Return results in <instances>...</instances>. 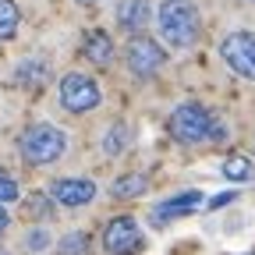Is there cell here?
Instances as JSON below:
<instances>
[{
  "mask_svg": "<svg viewBox=\"0 0 255 255\" xmlns=\"http://www.w3.org/2000/svg\"><path fill=\"white\" fill-rule=\"evenodd\" d=\"M60 255H85V234H68L60 241Z\"/></svg>",
  "mask_w": 255,
  "mask_h": 255,
  "instance_id": "17",
  "label": "cell"
},
{
  "mask_svg": "<svg viewBox=\"0 0 255 255\" xmlns=\"http://www.w3.org/2000/svg\"><path fill=\"white\" fill-rule=\"evenodd\" d=\"M0 255H4V252H0Z\"/></svg>",
  "mask_w": 255,
  "mask_h": 255,
  "instance_id": "24",
  "label": "cell"
},
{
  "mask_svg": "<svg viewBox=\"0 0 255 255\" xmlns=\"http://www.w3.org/2000/svg\"><path fill=\"white\" fill-rule=\"evenodd\" d=\"M103 248L110 255H135L142 248V227L135 216H114L103 231Z\"/></svg>",
  "mask_w": 255,
  "mask_h": 255,
  "instance_id": "7",
  "label": "cell"
},
{
  "mask_svg": "<svg viewBox=\"0 0 255 255\" xmlns=\"http://www.w3.org/2000/svg\"><path fill=\"white\" fill-rule=\"evenodd\" d=\"M68 149V135L53 124H32L28 131L18 138V152L36 167H46V163H57Z\"/></svg>",
  "mask_w": 255,
  "mask_h": 255,
  "instance_id": "3",
  "label": "cell"
},
{
  "mask_svg": "<svg viewBox=\"0 0 255 255\" xmlns=\"http://www.w3.org/2000/svg\"><path fill=\"white\" fill-rule=\"evenodd\" d=\"M124 145H128V128H124V124H114L110 135L103 138V152H107V156H117Z\"/></svg>",
  "mask_w": 255,
  "mask_h": 255,
  "instance_id": "15",
  "label": "cell"
},
{
  "mask_svg": "<svg viewBox=\"0 0 255 255\" xmlns=\"http://www.w3.org/2000/svg\"><path fill=\"white\" fill-rule=\"evenodd\" d=\"M170 135L184 145H199V142H220V138H227V128H223L202 103H181L174 114H170Z\"/></svg>",
  "mask_w": 255,
  "mask_h": 255,
  "instance_id": "1",
  "label": "cell"
},
{
  "mask_svg": "<svg viewBox=\"0 0 255 255\" xmlns=\"http://www.w3.org/2000/svg\"><path fill=\"white\" fill-rule=\"evenodd\" d=\"M82 53H85V60H92V64L103 68V64H110V57H114V39L103 28H92L85 36V43H82Z\"/></svg>",
  "mask_w": 255,
  "mask_h": 255,
  "instance_id": "11",
  "label": "cell"
},
{
  "mask_svg": "<svg viewBox=\"0 0 255 255\" xmlns=\"http://www.w3.org/2000/svg\"><path fill=\"white\" fill-rule=\"evenodd\" d=\"M28 245H32V248H36V252H39V248L46 245V234H32V238H28Z\"/></svg>",
  "mask_w": 255,
  "mask_h": 255,
  "instance_id": "21",
  "label": "cell"
},
{
  "mask_svg": "<svg viewBox=\"0 0 255 255\" xmlns=\"http://www.w3.org/2000/svg\"><path fill=\"white\" fill-rule=\"evenodd\" d=\"M156 18H159V32H163V39L170 46H177V50L195 46L199 28H202V18H199L195 0H163Z\"/></svg>",
  "mask_w": 255,
  "mask_h": 255,
  "instance_id": "2",
  "label": "cell"
},
{
  "mask_svg": "<svg viewBox=\"0 0 255 255\" xmlns=\"http://www.w3.org/2000/svg\"><path fill=\"white\" fill-rule=\"evenodd\" d=\"M18 7H14V0H0V39H11L14 32H18Z\"/></svg>",
  "mask_w": 255,
  "mask_h": 255,
  "instance_id": "14",
  "label": "cell"
},
{
  "mask_svg": "<svg viewBox=\"0 0 255 255\" xmlns=\"http://www.w3.org/2000/svg\"><path fill=\"white\" fill-rule=\"evenodd\" d=\"M223 177L238 181V184L255 181V163H252L248 156H227V159H223Z\"/></svg>",
  "mask_w": 255,
  "mask_h": 255,
  "instance_id": "12",
  "label": "cell"
},
{
  "mask_svg": "<svg viewBox=\"0 0 255 255\" xmlns=\"http://www.w3.org/2000/svg\"><path fill=\"white\" fill-rule=\"evenodd\" d=\"M43 75H46L43 64H39V60H28V64H21V68H18V75H14V78H18L21 85H39V82H43Z\"/></svg>",
  "mask_w": 255,
  "mask_h": 255,
  "instance_id": "16",
  "label": "cell"
},
{
  "mask_svg": "<svg viewBox=\"0 0 255 255\" xmlns=\"http://www.w3.org/2000/svg\"><path fill=\"white\" fill-rule=\"evenodd\" d=\"M78 4H100V0H78Z\"/></svg>",
  "mask_w": 255,
  "mask_h": 255,
  "instance_id": "23",
  "label": "cell"
},
{
  "mask_svg": "<svg viewBox=\"0 0 255 255\" xmlns=\"http://www.w3.org/2000/svg\"><path fill=\"white\" fill-rule=\"evenodd\" d=\"M124 60H128V68H131V75L149 78V75H156L159 68H163L167 53H163V46H159L156 39H149V36H135L131 43L124 46Z\"/></svg>",
  "mask_w": 255,
  "mask_h": 255,
  "instance_id": "6",
  "label": "cell"
},
{
  "mask_svg": "<svg viewBox=\"0 0 255 255\" xmlns=\"http://www.w3.org/2000/svg\"><path fill=\"white\" fill-rule=\"evenodd\" d=\"M149 188V181H145V174H124V177H117L114 181V195L117 199H135V195H142V191Z\"/></svg>",
  "mask_w": 255,
  "mask_h": 255,
  "instance_id": "13",
  "label": "cell"
},
{
  "mask_svg": "<svg viewBox=\"0 0 255 255\" xmlns=\"http://www.w3.org/2000/svg\"><path fill=\"white\" fill-rule=\"evenodd\" d=\"M248 4H252V0H248Z\"/></svg>",
  "mask_w": 255,
  "mask_h": 255,
  "instance_id": "25",
  "label": "cell"
},
{
  "mask_svg": "<svg viewBox=\"0 0 255 255\" xmlns=\"http://www.w3.org/2000/svg\"><path fill=\"white\" fill-rule=\"evenodd\" d=\"M28 209L36 213V216H46V213H50V199H46V195H32V199H28Z\"/></svg>",
  "mask_w": 255,
  "mask_h": 255,
  "instance_id": "19",
  "label": "cell"
},
{
  "mask_svg": "<svg viewBox=\"0 0 255 255\" xmlns=\"http://www.w3.org/2000/svg\"><path fill=\"white\" fill-rule=\"evenodd\" d=\"M202 191H181V195H174V199H167V202H159L156 209H152V223H170V220H177V216H188V213H195V209H202Z\"/></svg>",
  "mask_w": 255,
  "mask_h": 255,
  "instance_id": "9",
  "label": "cell"
},
{
  "mask_svg": "<svg viewBox=\"0 0 255 255\" xmlns=\"http://www.w3.org/2000/svg\"><path fill=\"white\" fill-rule=\"evenodd\" d=\"M227 202H234V191H227V195H216V199H209L206 206H209V209H220V206H227Z\"/></svg>",
  "mask_w": 255,
  "mask_h": 255,
  "instance_id": "20",
  "label": "cell"
},
{
  "mask_svg": "<svg viewBox=\"0 0 255 255\" xmlns=\"http://www.w3.org/2000/svg\"><path fill=\"white\" fill-rule=\"evenodd\" d=\"M18 181L14 177H7V174H0V206H4V202H14L18 199Z\"/></svg>",
  "mask_w": 255,
  "mask_h": 255,
  "instance_id": "18",
  "label": "cell"
},
{
  "mask_svg": "<svg viewBox=\"0 0 255 255\" xmlns=\"http://www.w3.org/2000/svg\"><path fill=\"white\" fill-rule=\"evenodd\" d=\"M50 195H53V202H60V206L78 209V206H89V202L96 199V184H92L89 177H60V181H53Z\"/></svg>",
  "mask_w": 255,
  "mask_h": 255,
  "instance_id": "8",
  "label": "cell"
},
{
  "mask_svg": "<svg viewBox=\"0 0 255 255\" xmlns=\"http://www.w3.org/2000/svg\"><path fill=\"white\" fill-rule=\"evenodd\" d=\"M60 103L71 114H89L92 107H100V85L82 71H71L60 78Z\"/></svg>",
  "mask_w": 255,
  "mask_h": 255,
  "instance_id": "5",
  "label": "cell"
},
{
  "mask_svg": "<svg viewBox=\"0 0 255 255\" xmlns=\"http://www.w3.org/2000/svg\"><path fill=\"white\" fill-rule=\"evenodd\" d=\"M149 0H121L117 4V25L124 32H142L149 21Z\"/></svg>",
  "mask_w": 255,
  "mask_h": 255,
  "instance_id": "10",
  "label": "cell"
},
{
  "mask_svg": "<svg viewBox=\"0 0 255 255\" xmlns=\"http://www.w3.org/2000/svg\"><path fill=\"white\" fill-rule=\"evenodd\" d=\"M220 57L227 60V68L248 82H255V32L238 28L231 36H223L220 43Z\"/></svg>",
  "mask_w": 255,
  "mask_h": 255,
  "instance_id": "4",
  "label": "cell"
},
{
  "mask_svg": "<svg viewBox=\"0 0 255 255\" xmlns=\"http://www.w3.org/2000/svg\"><path fill=\"white\" fill-rule=\"evenodd\" d=\"M7 223H11V216H7V209H4V206H0V234L7 231Z\"/></svg>",
  "mask_w": 255,
  "mask_h": 255,
  "instance_id": "22",
  "label": "cell"
}]
</instances>
